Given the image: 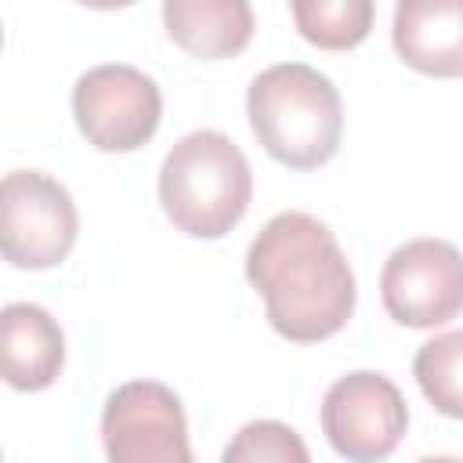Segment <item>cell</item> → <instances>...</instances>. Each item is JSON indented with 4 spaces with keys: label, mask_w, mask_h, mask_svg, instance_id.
<instances>
[{
    "label": "cell",
    "mask_w": 463,
    "mask_h": 463,
    "mask_svg": "<svg viewBox=\"0 0 463 463\" xmlns=\"http://www.w3.org/2000/svg\"><path fill=\"white\" fill-rule=\"evenodd\" d=\"M391 40L398 58L423 76H463V0H402Z\"/></svg>",
    "instance_id": "cell-9"
},
{
    "label": "cell",
    "mask_w": 463,
    "mask_h": 463,
    "mask_svg": "<svg viewBox=\"0 0 463 463\" xmlns=\"http://www.w3.org/2000/svg\"><path fill=\"white\" fill-rule=\"evenodd\" d=\"M416 463H463L459 456H423V459H416Z\"/></svg>",
    "instance_id": "cell-15"
},
{
    "label": "cell",
    "mask_w": 463,
    "mask_h": 463,
    "mask_svg": "<svg viewBox=\"0 0 463 463\" xmlns=\"http://www.w3.org/2000/svg\"><path fill=\"white\" fill-rule=\"evenodd\" d=\"M109 463H195L181 398L159 380L119 383L101 409Z\"/></svg>",
    "instance_id": "cell-6"
},
{
    "label": "cell",
    "mask_w": 463,
    "mask_h": 463,
    "mask_svg": "<svg viewBox=\"0 0 463 463\" xmlns=\"http://www.w3.org/2000/svg\"><path fill=\"white\" fill-rule=\"evenodd\" d=\"M253 170L221 130L184 134L159 166V203L170 224L192 239L228 235L250 210Z\"/></svg>",
    "instance_id": "cell-3"
},
{
    "label": "cell",
    "mask_w": 463,
    "mask_h": 463,
    "mask_svg": "<svg viewBox=\"0 0 463 463\" xmlns=\"http://www.w3.org/2000/svg\"><path fill=\"white\" fill-rule=\"evenodd\" d=\"M246 116L264 152L289 170H318L340 148V90L307 61H279L257 72L246 90Z\"/></svg>",
    "instance_id": "cell-2"
},
{
    "label": "cell",
    "mask_w": 463,
    "mask_h": 463,
    "mask_svg": "<svg viewBox=\"0 0 463 463\" xmlns=\"http://www.w3.org/2000/svg\"><path fill=\"white\" fill-rule=\"evenodd\" d=\"M409 427L402 391L373 369L340 376L322 398V434L347 463H383Z\"/></svg>",
    "instance_id": "cell-7"
},
{
    "label": "cell",
    "mask_w": 463,
    "mask_h": 463,
    "mask_svg": "<svg viewBox=\"0 0 463 463\" xmlns=\"http://www.w3.org/2000/svg\"><path fill=\"white\" fill-rule=\"evenodd\" d=\"M412 376L441 416L463 420V329L427 340L412 358Z\"/></svg>",
    "instance_id": "cell-13"
},
{
    "label": "cell",
    "mask_w": 463,
    "mask_h": 463,
    "mask_svg": "<svg viewBox=\"0 0 463 463\" xmlns=\"http://www.w3.org/2000/svg\"><path fill=\"white\" fill-rule=\"evenodd\" d=\"M72 116L87 145L98 152H134L159 130L163 94L141 69L109 61L76 80Z\"/></svg>",
    "instance_id": "cell-5"
},
{
    "label": "cell",
    "mask_w": 463,
    "mask_h": 463,
    "mask_svg": "<svg viewBox=\"0 0 463 463\" xmlns=\"http://www.w3.org/2000/svg\"><path fill=\"white\" fill-rule=\"evenodd\" d=\"M80 217L69 188L43 170H11L0 184V250L11 268H54L76 246Z\"/></svg>",
    "instance_id": "cell-4"
},
{
    "label": "cell",
    "mask_w": 463,
    "mask_h": 463,
    "mask_svg": "<svg viewBox=\"0 0 463 463\" xmlns=\"http://www.w3.org/2000/svg\"><path fill=\"white\" fill-rule=\"evenodd\" d=\"M373 0H293L297 33L322 51H351L373 29Z\"/></svg>",
    "instance_id": "cell-12"
},
{
    "label": "cell",
    "mask_w": 463,
    "mask_h": 463,
    "mask_svg": "<svg viewBox=\"0 0 463 463\" xmlns=\"http://www.w3.org/2000/svg\"><path fill=\"white\" fill-rule=\"evenodd\" d=\"M163 25L184 54L217 61L250 43L253 7L246 0H166Z\"/></svg>",
    "instance_id": "cell-11"
},
{
    "label": "cell",
    "mask_w": 463,
    "mask_h": 463,
    "mask_svg": "<svg viewBox=\"0 0 463 463\" xmlns=\"http://www.w3.org/2000/svg\"><path fill=\"white\" fill-rule=\"evenodd\" d=\"M221 463H311V452L289 423L250 420L232 434Z\"/></svg>",
    "instance_id": "cell-14"
},
{
    "label": "cell",
    "mask_w": 463,
    "mask_h": 463,
    "mask_svg": "<svg viewBox=\"0 0 463 463\" xmlns=\"http://www.w3.org/2000/svg\"><path fill=\"white\" fill-rule=\"evenodd\" d=\"M0 354L14 391H43L65 365V333L40 304L14 300L0 315Z\"/></svg>",
    "instance_id": "cell-10"
},
{
    "label": "cell",
    "mask_w": 463,
    "mask_h": 463,
    "mask_svg": "<svg viewBox=\"0 0 463 463\" xmlns=\"http://www.w3.org/2000/svg\"><path fill=\"white\" fill-rule=\"evenodd\" d=\"M383 311L409 329H434L463 311V253L445 239L402 242L380 275Z\"/></svg>",
    "instance_id": "cell-8"
},
{
    "label": "cell",
    "mask_w": 463,
    "mask_h": 463,
    "mask_svg": "<svg viewBox=\"0 0 463 463\" xmlns=\"http://www.w3.org/2000/svg\"><path fill=\"white\" fill-rule=\"evenodd\" d=\"M246 279L264 297L271 329L293 344L329 340L354 315V271L318 217L275 213L246 250Z\"/></svg>",
    "instance_id": "cell-1"
}]
</instances>
